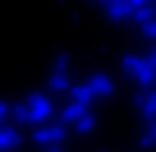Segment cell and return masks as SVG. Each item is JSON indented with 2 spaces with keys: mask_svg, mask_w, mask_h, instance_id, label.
<instances>
[{
  "mask_svg": "<svg viewBox=\"0 0 156 152\" xmlns=\"http://www.w3.org/2000/svg\"><path fill=\"white\" fill-rule=\"evenodd\" d=\"M97 5H101V9H106V5H110V0H97Z\"/></svg>",
  "mask_w": 156,
  "mask_h": 152,
  "instance_id": "8fae6325",
  "label": "cell"
},
{
  "mask_svg": "<svg viewBox=\"0 0 156 152\" xmlns=\"http://www.w3.org/2000/svg\"><path fill=\"white\" fill-rule=\"evenodd\" d=\"M106 19L110 23H138V5H133V0H110V5H106Z\"/></svg>",
  "mask_w": 156,
  "mask_h": 152,
  "instance_id": "52a82bcc",
  "label": "cell"
},
{
  "mask_svg": "<svg viewBox=\"0 0 156 152\" xmlns=\"http://www.w3.org/2000/svg\"><path fill=\"white\" fill-rule=\"evenodd\" d=\"M133 111H138V115H142V120L151 124V120H156V88H147V92H138V97H133Z\"/></svg>",
  "mask_w": 156,
  "mask_h": 152,
  "instance_id": "9c48e42d",
  "label": "cell"
},
{
  "mask_svg": "<svg viewBox=\"0 0 156 152\" xmlns=\"http://www.w3.org/2000/svg\"><path fill=\"white\" fill-rule=\"evenodd\" d=\"M64 138H69V124H64V120H51V124L32 129V143H37L41 152H60V147H64Z\"/></svg>",
  "mask_w": 156,
  "mask_h": 152,
  "instance_id": "8992f818",
  "label": "cell"
},
{
  "mask_svg": "<svg viewBox=\"0 0 156 152\" xmlns=\"http://www.w3.org/2000/svg\"><path fill=\"white\" fill-rule=\"evenodd\" d=\"M60 120L69 124V134H92V129H97V106L64 102V106H60Z\"/></svg>",
  "mask_w": 156,
  "mask_h": 152,
  "instance_id": "277c9868",
  "label": "cell"
},
{
  "mask_svg": "<svg viewBox=\"0 0 156 152\" xmlns=\"http://www.w3.org/2000/svg\"><path fill=\"white\" fill-rule=\"evenodd\" d=\"M119 74H124V79H133L142 92L156 88V46H147V51H129V55L119 60Z\"/></svg>",
  "mask_w": 156,
  "mask_h": 152,
  "instance_id": "3957f363",
  "label": "cell"
},
{
  "mask_svg": "<svg viewBox=\"0 0 156 152\" xmlns=\"http://www.w3.org/2000/svg\"><path fill=\"white\" fill-rule=\"evenodd\" d=\"M51 120H60V102L41 88V92H28L23 102H14V124H32V129H41V124H51Z\"/></svg>",
  "mask_w": 156,
  "mask_h": 152,
  "instance_id": "6da1fadb",
  "label": "cell"
},
{
  "mask_svg": "<svg viewBox=\"0 0 156 152\" xmlns=\"http://www.w3.org/2000/svg\"><path fill=\"white\" fill-rule=\"evenodd\" d=\"M73 88H78V83H73V65H69V55H60V60L51 65L46 92H51V97H64V102H69V97H73Z\"/></svg>",
  "mask_w": 156,
  "mask_h": 152,
  "instance_id": "5b68a950",
  "label": "cell"
},
{
  "mask_svg": "<svg viewBox=\"0 0 156 152\" xmlns=\"http://www.w3.org/2000/svg\"><path fill=\"white\" fill-rule=\"evenodd\" d=\"M23 147V124H0V152H19Z\"/></svg>",
  "mask_w": 156,
  "mask_h": 152,
  "instance_id": "ba28073f",
  "label": "cell"
},
{
  "mask_svg": "<svg viewBox=\"0 0 156 152\" xmlns=\"http://www.w3.org/2000/svg\"><path fill=\"white\" fill-rule=\"evenodd\" d=\"M138 143H142V147H156V120L142 124V138H138Z\"/></svg>",
  "mask_w": 156,
  "mask_h": 152,
  "instance_id": "30bf717a",
  "label": "cell"
},
{
  "mask_svg": "<svg viewBox=\"0 0 156 152\" xmlns=\"http://www.w3.org/2000/svg\"><path fill=\"white\" fill-rule=\"evenodd\" d=\"M115 92H119V79H115V74H106V69H97V74H87V79H78V88H73L69 102L97 106V102H106V97H115Z\"/></svg>",
  "mask_w": 156,
  "mask_h": 152,
  "instance_id": "7a4b0ae2",
  "label": "cell"
}]
</instances>
